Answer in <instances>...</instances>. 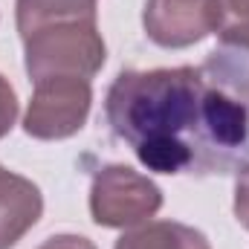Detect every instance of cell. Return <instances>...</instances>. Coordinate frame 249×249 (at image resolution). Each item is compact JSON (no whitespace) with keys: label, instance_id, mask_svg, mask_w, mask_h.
I'll return each mask as SVG.
<instances>
[{"label":"cell","instance_id":"30bf717a","mask_svg":"<svg viewBox=\"0 0 249 249\" xmlns=\"http://www.w3.org/2000/svg\"><path fill=\"white\" fill-rule=\"evenodd\" d=\"M223 20L217 32H249V0H220Z\"/></svg>","mask_w":249,"mask_h":249},{"label":"cell","instance_id":"52a82bcc","mask_svg":"<svg viewBox=\"0 0 249 249\" xmlns=\"http://www.w3.org/2000/svg\"><path fill=\"white\" fill-rule=\"evenodd\" d=\"M44 212L41 188L0 165V249H12Z\"/></svg>","mask_w":249,"mask_h":249},{"label":"cell","instance_id":"3957f363","mask_svg":"<svg viewBox=\"0 0 249 249\" xmlns=\"http://www.w3.org/2000/svg\"><path fill=\"white\" fill-rule=\"evenodd\" d=\"M162 206L160 186L130 165H105L90 186V214L105 229H133L148 223Z\"/></svg>","mask_w":249,"mask_h":249},{"label":"cell","instance_id":"7a4b0ae2","mask_svg":"<svg viewBox=\"0 0 249 249\" xmlns=\"http://www.w3.org/2000/svg\"><path fill=\"white\" fill-rule=\"evenodd\" d=\"M26 72L32 81L44 78H93L107 58V47L93 20L50 23L23 38Z\"/></svg>","mask_w":249,"mask_h":249},{"label":"cell","instance_id":"ba28073f","mask_svg":"<svg viewBox=\"0 0 249 249\" xmlns=\"http://www.w3.org/2000/svg\"><path fill=\"white\" fill-rule=\"evenodd\" d=\"M18 32L26 38L29 32L50 26V23H70V20H93L99 18V0H18L15 3Z\"/></svg>","mask_w":249,"mask_h":249},{"label":"cell","instance_id":"5b68a950","mask_svg":"<svg viewBox=\"0 0 249 249\" xmlns=\"http://www.w3.org/2000/svg\"><path fill=\"white\" fill-rule=\"evenodd\" d=\"M220 0H145V35L165 50H186L220 29Z\"/></svg>","mask_w":249,"mask_h":249},{"label":"cell","instance_id":"4fadbf2b","mask_svg":"<svg viewBox=\"0 0 249 249\" xmlns=\"http://www.w3.org/2000/svg\"><path fill=\"white\" fill-rule=\"evenodd\" d=\"M38 249H96V247L84 235H53V238H47Z\"/></svg>","mask_w":249,"mask_h":249},{"label":"cell","instance_id":"8992f818","mask_svg":"<svg viewBox=\"0 0 249 249\" xmlns=\"http://www.w3.org/2000/svg\"><path fill=\"white\" fill-rule=\"evenodd\" d=\"M200 72L249 110V32H217V47L206 55Z\"/></svg>","mask_w":249,"mask_h":249},{"label":"cell","instance_id":"8fae6325","mask_svg":"<svg viewBox=\"0 0 249 249\" xmlns=\"http://www.w3.org/2000/svg\"><path fill=\"white\" fill-rule=\"evenodd\" d=\"M15 119H18V96L12 84L0 75V139L15 127Z\"/></svg>","mask_w":249,"mask_h":249},{"label":"cell","instance_id":"9c48e42d","mask_svg":"<svg viewBox=\"0 0 249 249\" xmlns=\"http://www.w3.org/2000/svg\"><path fill=\"white\" fill-rule=\"evenodd\" d=\"M113 249H212L206 235L177 220H148L127 229Z\"/></svg>","mask_w":249,"mask_h":249},{"label":"cell","instance_id":"6da1fadb","mask_svg":"<svg viewBox=\"0 0 249 249\" xmlns=\"http://www.w3.org/2000/svg\"><path fill=\"white\" fill-rule=\"evenodd\" d=\"M105 119L154 174H232L249 162V110L200 67L119 72Z\"/></svg>","mask_w":249,"mask_h":249},{"label":"cell","instance_id":"277c9868","mask_svg":"<svg viewBox=\"0 0 249 249\" xmlns=\"http://www.w3.org/2000/svg\"><path fill=\"white\" fill-rule=\"evenodd\" d=\"M93 105V84L87 78H44L35 81V93L29 99L23 130L32 139H67L78 133Z\"/></svg>","mask_w":249,"mask_h":249},{"label":"cell","instance_id":"7c38bea8","mask_svg":"<svg viewBox=\"0 0 249 249\" xmlns=\"http://www.w3.org/2000/svg\"><path fill=\"white\" fill-rule=\"evenodd\" d=\"M235 217L244 229H249V162L238 171L235 180Z\"/></svg>","mask_w":249,"mask_h":249}]
</instances>
